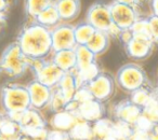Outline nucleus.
Wrapping results in <instances>:
<instances>
[{"instance_id": "obj_1", "label": "nucleus", "mask_w": 158, "mask_h": 140, "mask_svg": "<svg viewBox=\"0 0 158 140\" xmlns=\"http://www.w3.org/2000/svg\"><path fill=\"white\" fill-rule=\"evenodd\" d=\"M16 42L31 60L47 58L53 52L51 29L33 20L21 29Z\"/></svg>"}, {"instance_id": "obj_2", "label": "nucleus", "mask_w": 158, "mask_h": 140, "mask_svg": "<svg viewBox=\"0 0 158 140\" xmlns=\"http://www.w3.org/2000/svg\"><path fill=\"white\" fill-rule=\"evenodd\" d=\"M0 103L6 115L18 120L20 114L31 107L27 86L21 84H6L0 91Z\"/></svg>"}, {"instance_id": "obj_3", "label": "nucleus", "mask_w": 158, "mask_h": 140, "mask_svg": "<svg viewBox=\"0 0 158 140\" xmlns=\"http://www.w3.org/2000/svg\"><path fill=\"white\" fill-rule=\"evenodd\" d=\"M31 59L28 58L18 42L9 44L0 57V66L2 72L12 79H18L25 75L31 68Z\"/></svg>"}, {"instance_id": "obj_4", "label": "nucleus", "mask_w": 158, "mask_h": 140, "mask_svg": "<svg viewBox=\"0 0 158 140\" xmlns=\"http://www.w3.org/2000/svg\"><path fill=\"white\" fill-rule=\"evenodd\" d=\"M115 82L123 91L132 93L142 86L149 85L145 70L138 64L129 63L121 66L115 77Z\"/></svg>"}, {"instance_id": "obj_5", "label": "nucleus", "mask_w": 158, "mask_h": 140, "mask_svg": "<svg viewBox=\"0 0 158 140\" xmlns=\"http://www.w3.org/2000/svg\"><path fill=\"white\" fill-rule=\"evenodd\" d=\"M31 72L34 78L41 82L42 84L49 86L51 88H56L61 78L63 77L64 71L59 68L52 59H33L31 63Z\"/></svg>"}, {"instance_id": "obj_6", "label": "nucleus", "mask_w": 158, "mask_h": 140, "mask_svg": "<svg viewBox=\"0 0 158 140\" xmlns=\"http://www.w3.org/2000/svg\"><path fill=\"white\" fill-rule=\"evenodd\" d=\"M86 21L90 23L97 30H102L108 33L114 26L110 3H106L104 1H97L91 5L87 12Z\"/></svg>"}, {"instance_id": "obj_7", "label": "nucleus", "mask_w": 158, "mask_h": 140, "mask_svg": "<svg viewBox=\"0 0 158 140\" xmlns=\"http://www.w3.org/2000/svg\"><path fill=\"white\" fill-rule=\"evenodd\" d=\"M110 8L113 23L120 30L130 29L141 16L138 11V8L123 5V3L113 1L112 3H110Z\"/></svg>"}, {"instance_id": "obj_8", "label": "nucleus", "mask_w": 158, "mask_h": 140, "mask_svg": "<svg viewBox=\"0 0 158 140\" xmlns=\"http://www.w3.org/2000/svg\"><path fill=\"white\" fill-rule=\"evenodd\" d=\"M115 85L116 82L114 78L110 73L103 71H101L94 79L87 83V86L92 93L94 99H98L102 103L107 101L114 95Z\"/></svg>"}, {"instance_id": "obj_9", "label": "nucleus", "mask_w": 158, "mask_h": 140, "mask_svg": "<svg viewBox=\"0 0 158 140\" xmlns=\"http://www.w3.org/2000/svg\"><path fill=\"white\" fill-rule=\"evenodd\" d=\"M53 52L61 50L75 49L77 45L75 39L74 26L70 23H60L55 27L51 28Z\"/></svg>"}, {"instance_id": "obj_10", "label": "nucleus", "mask_w": 158, "mask_h": 140, "mask_svg": "<svg viewBox=\"0 0 158 140\" xmlns=\"http://www.w3.org/2000/svg\"><path fill=\"white\" fill-rule=\"evenodd\" d=\"M154 45L155 43L153 40L141 39L135 37H132L127 43L123 44L127 56L135 60H144L148 58L153 53Z\"/></svg>"}, {"instance_id": "obj_11", "label": "nucleus", "mask_w": 158, "mask_h": 140, "mask_svg": "<svg viewBox=\"0 0 158 140\" xmlns=\"http://www.w3.org/2000/svg\"><path fill=\"white\" fill-rule=\"evenodd\" d=\"M26 86L29 93V97H31V107L38 110L48 107L51 96H52L53 88L44 85L36 79L29 82Z\"/></svg>"}, {"instance_id": "obj_12", "label": "nucleus", "mask_w": 158, "mask_h": 140, "mask_svg": "<svg viewBox=\"0 0 158 140\" xmlns=\"http://www.w3.org/2000/svg\"><path fill=\"white\" fill-rule=\"evenodd\" d=\"M142 108L139 107L130 99H125L117 103L113 108V115L115 120L134 125L142 115Z\"/></svg>"}, {"instance_id": "obj_13", "label": "nucleus", "mask_w": 158, "mask_h": 140, "mask_svg": "<svg viewBox=\"0 0 158 140\" xmlns=\"http://www.w3.org/2000/svg\"><path fill=\"white\" fill-rule=\"evenodd\" d=\"M75 112H76L79 120L94 123L100 119L105 118L106 109L104 103L93 98L84 103H80Z\"/></svg>"}, {"instance_id": "obj_14", "label": "nucleus", "mask_w": 158, "mask_h": 140, "mask_svg": "<svg viewBox=\"0 0 158 140\" xmlns=\"http://www.w3.org/2000/svg\"><path fill=\"white\" fill-rule=\"evenodd\" d=\"M54 6L60 14L61 21L70 23L78 18L81 11L80 0H55Z\"/></svg>"}, {"instance_id": "obj_15", "label": "nucleus", "mask_w": 158, "mask_h": 140, "mask_svg": "<svg viewBox=\"0 0 158 140\" xmlns=\"http://www.w3.org/2000/svg\"><path fill=\"white\" fill-rule=\"evenodd\" d=\"M18 121L20 123L22 130L31 128H40V127H47V121L40 113V110L36 108H28L24 112L20 114L18 118Z\"/></svg>"}, {"instance_id": "obj_16", "label": "nucleus", "mask_w": 158, "mask_h": 140, "mask_svg": "<svg viewBox=\"0 0 158 140\" xmlns=\"http://www.w3.org/2000/svg\"><path fill=\"white\" fill-rule=\"evenodd\" d=\"M51 59L57 67L63 70L64 72H70V71L76 70L77 58L75 49H68V50H61L52 52Z\"/></svg>"}, {"instance_id": "obj_17", "label": "nucleus", "mask_w": 158, "mask_h": 140, "mask_svg": "<svg viewBox=\"0 0 158 140\" xmlns=\"http://www.w3.org/2000/svg\"><path fill=\"white\" fill-rule=\"evenodd\" d=\"M79 121L76 112L69 110H62V111L53 113L50 120V125L53 129L69 131L75 124Z\"/></svg>"}, {"instance_id": "obj_18", "label": "nucleus", "mask_w": 158, "mask_h": 140, "mask_svg": "<svg viewBox=\"0 0 158 140\" xmlns=\"http://www.w3.org/2000/svg\"><path fill=\"white\" fill-rule=\"evenodd\" d=\"M75 52H76L77 58V67L75 70L76 72H84L98 64V56L92 51L89 50L87 45H76Z\"/></svg>"}, {"instance_id": "obj_19", "label": "nucleus", "mask_w": 158, "mask_h": 140, "mask_svg": "<svg viewBox=\"0 0 158 140\" xmlns=\"http://www.w3.org/2000/svg\"><path fill=\"white\" fill-rule=\"evenodd\" d=\"M110 36L107 33L102 30H95L91 39L86 44L87 48L92 51L97 56L104 54L110 48Z\"/></svg>"}, {"instance_id": "obj_20", "label": "nucleus", "mask_w": 158, "mask_h": 140, "mask_svg": "<svg viewBox=\"0 0 158 140\" xmlns=\"http://www.w3.org/2000/svg\"><path fill=\"white\" fill-rule=\"evenodd\" d=\"M78 88L79 85H78L76 75H75V71L64 72L63 77L61 78L59 84L56 85V88L66 97V99L68 101L74 98V95Z\"/></svg>"}, {"instance_id": "obj_21", "label": "nucleus", "mask_w": 158, "mask_h": 140, "mask_svg": "<svg viewBox=\"0 0 158 140\" xmlns=\"http://www.w3.org/2000/svg\"><path fill=\"white\" fill-rule=\"evenodd\" d=\"M68 133H69L70 139L72 140L94 139L92 123L87 122V121H84V120H79Z\"/></svg>"}, {"instance_id": "obj_22", "label": "nucleus", "mask_w": 158, "mask_h": 140, "mask_svg": "<svg viewBox=\"0 0 158 140\" xmlns=\"http://www.w3.org/2000/svg\"><path fill=\"white\" fill-rule=\"evenodd\" d=\"M37 23L44 25V26L48 27V28H53L56 25H59L60 23H62L61 18H60V14L57 12L56 8H55L54 3L51 6H49L48 8L41 11L37 16H36L35 20Z\"/></svg>"}, {"instance_id": "obj_23", "label": "nucleus", "mask_w": 158, "mask_h": 140, "mask_svg": "<svg viewBox=\"0 0 158 140\" xmlns=\"http://www.w3.org/2000/svg\"><path fill=\"white\" fill-rule=\"evenodd\" d=\"M0 134L8 140H16L23 134V130L18 121L5 115L0 126Z\"/></svg>"}, {"instance_id": "obj_24", "label": "nucleus", "mask_w": 158, "mask_h": 140, "mask_svg": "<svg viewBox=\"0 0 158 140\" xmlns=\"http://www.w3.org/2000/svg\"><path fill=\"white\" fill-rule=\"evenodd\" d=\"M97 29L87 21L80 22L74 26L75 39H76L77 45H86L88 41L91 39L93 33Z\"/></svg>"}, {"instance_id": "obj_25", "label": "nucleus", "mask_w": 158, "mask_h": 140, "mask_svg": "<svg viewBox=\"0 0 158 140\" xmlns=\"http://www.w3.org/2000/svg\"><path fill=\"white\" fill-rule=\"evenodd\" d=\"M114 121L107 118H102L97 122L92 123L93 136L97 140H105L112 136Z\"/></svg>"}, {"instance_id": "obj_26", "label": "nucleus", "mask_w": 158, "mask_h": 140, "mask_svg": "<svg viewBox=\"0 0 158 140\" xmlns=\"http://www.w3.org/2000/svg\"><path fill=\"white\" fill-rule=\"evenodd\" d=\"M154 88H152L149 85L146 86H142V88H138L135 90L134 92L130 93V100L132 103H134L135 105H138L139 107L143 108L152 100L154 96V92H153Z\"/></svg>"}, {"instance_id": "obj_27", "label": "nucleus", "mask_w": 158, "mask_h": 140, "mask_svg": "<svg viewBox=\"0 0 158 140\" xmlns=\"http://www.w3.org/2000/svg\"><path fill=\"white\" fill-rule=\"evenodd\" d=\"M54 1L55 0H24L25 12L31 20H35L40 12L53 5Z\"/></svg>"}, {"instance_id": "obj_28", "label": "nucleus", "mask_w": 158, "mask_h": 140, "mask_svg": "<svg viewBox=\"0 0 158 140\" xmlns=\"http://www.w3.org/2000/svg\"><path fill=\"white\" fill-rule=\"evenodd\" d=\"M132 33V37L141 38V39H147V40H153L151 35V29H149L148 21L146 18H142L140 16L139 20L134 23L133 26L130 28Z\"/></svg>"}, {"instance_id": "obj_29", "label": "nucleus", "mask_w": 158, "mask_h": 140, "mask_svg": "<svg viewBox=\"0 0 158 140\" xmlns=\"http://www.w3.org/2000/svg\"><path fill=\"white\" fill-rule=\"evenodd\" d=\"M132 130H133V125L115 120L112 136L116 138L117 140H128Z\"/></svg>"}, {"instance_id": "obj_30", "label": "nucleus", "mask_w": 158, "mask_h": 140, "mask_svg": "<svg viewBox=\"0 0 158 140\" xmlns=\"http://www.w3.org/2000/svg\"><path fill=\"white\" fill-rule=\"evenodd\" d=\"M68 103V100L66 99V97L57 90L56 88H53L52 96H51L50 103H49L48 107L50 108V110L55 113V112L62 111V110L66 109V106Z\"/></svg>"}, {"instance_id": "obj_31", "label": "nucleus", "mask_w": 158, "mask_h": 140, "mask_svg": "<svg viewBox=\"0 0 158 140\" xmlns=\"http://www.w3.org/2000/svg\"><path fill=\"white\" fill-rule=\"evenodd\" d=\"M142 110V114L146 119H148L152 123H154V124L158 123V100L155 96H153L152 100Z\"/></svg>"}, {"instance_id": "obj_32", "label": "nucleus", "mask_w": 158, "mask_h": 140, "mask_svg": "<svg viewBox=\"0 0 158 140\" xmlns=\"http://www.w3.org/2000/svg\"><path fill=\"white\" fill-rule=\"evenodd\" d=\"M93 98H94V97H93L92 93L90 92V90H89V88L87 86V84H85V85H80L77 88L73 99L80 105V103H86V101L91 100V99H93Z\"/></svg>"}, {"instance_id": "obj_33", "label": "nucleus", "mask_w": 158, "mask_h": 140, "mask_svg": "<svg viewBox=\"0 0 158 140\" xmlns=\"http://www.w3.org/2000/svg\"><path fill=\"white\" fill-rule=\"evenodd\" d=\"M49 129L47 127H40V128H31L24 129L23 134L28 136L33 140H47L48 138Z\"/></svg>"}, {"instance_id": "obj_34", "label": "nucleus", "mask_w": 158, "mask_h": 140, "mask_svg": "<svg viewBox=\"0 0 158 140\" xmlns=\"http://www.w3.org/2000/svg\"><path fill=\"white\" fill-rule=\"evenodd\" d=\"M147 21H148L149 29H151V35L152 39H153L154 43H158V16H155L153 14L147 16Z\"/></svg>"}, {"instance_id": "obj_35", "label": "nucleus", "mask_w": 158, "mask_h": 140, "mask_svg": "<svg viewBox=\"0 0 158 140\" xmlns=\"http://www.w3.org/2000/svg\"><path fill=\"white\" fill-rule=\"evenodd\" d=\"M47 140H72L68 131L59 130V129H51L48 133Z\"/></svg>"}, {"instance_id": "obj_36", "label": "nucleus", "mask_w": 158, "mask_h": 140, "mask_svg": "<svg viewBox=\"0 0 158 140\" xmlns=\"http://www.w3.org/2000/svg\"><path fill=\"white\" fill-rule=\"evenodd\" d=\"M128 140H151L149 139L148 131L143 130L140 128H135L133 126V130H132L131 135H130Z\"/></svg>"}, {"instance_id": "obj_37", "label": "nucleus", "mask_w": 158, "mask_h": 140, "mask_svg": "<svg viewBox=\"0 0 158 140\" xmlns=\"http://www.w3.org/2000/svg\"><path fill=\"white\" fill-rule=\"evenodd\" d=\"M10 2L9 0H0V21L6 22L7 13L9 11Z\"/></svg>"}, {"instance_id": "obj_38", "label": "nucleus", "mask_w": 158, "mask_h": 140, "mask_svg": "<svg viewBox=\"0 0 158 140\" xmlns=\"http://www.w3.org/2000/svg\"><path fill=\"white\" fill-rule=\"evenodd\" d=\"M114 2H118V3H123V5H128L131 6V7L138 8L141 5L142 0H113Z\"/></svg>"}, {"instance_id": "obj_39", "label": "nucleus", "mask_w": 158, "mask_h": 140, "mask_svg": "<svg viewBox=\"0 0 158 140\" xmlns=\"http://www.w3.org/2000/svg\"><path fill=\"white\" fill-rule=\"evenodd\" d=\"M148 7L151 14L158 16V0H148Z\"/></svg>"}, {"instance_id": "obj_40", "label": "nucleus", "mask_w": 158, "mask_h": 140, "mask_svg": "<svg viewBox=\"0 0 158 140\" xmlns=\"http://www.w3.org/2000/svg\"><path fill=\"white\" fill-rule=\"evenodd\" d=\"M148 135L151 140H158V123H155L152 126V128L148 130Z\"/></svg>"}, {"instance_id": "obj_41", "label": "nucleus", "mask_w": 158, "mask_h": 140, "mask_svg": "<svg viewBox=\"0 0 158 140\" xmlns=\"http://www.w3.org/2000/svg\"><path fill=\"white\" fill-rule=\"evenodd\" d=\"M16 140H33V139H31V138H29L27 135H25V134H22Z\"/></svg>"}, {"instance_id": "obj_42", "label": "nucleus", "mask_w": 158, "mask_h": 140, "mask_svg": "<svg viewBox=\"0 0 158 140\" xmlns=\"http://www.w3.org/2000/svg\"><path fill=\"white\" fill-rule=\"evenodd\" d=\"M154 96H155L158 100V85H157V88H154Z\"/></svg>"}, {"instance_id": "obj_43", "label": "nucleus", "mask_w": 158, "mask_h": 140, "mask_svg": "<svg viewBox=\"0 0 158 140\" xmlns=\"http://www.w3.org/2000/svg\"><path fill=\"white\" fill-rule=\"evenodd\" d=\"M3 119H5V115H3V114L0 113V126H1V123H2Z\"/></svg>"}, {"instance_id": "obj_44", "label": "nucleus", "mask_w": 158, "mask_h": 140, "mask_svg": "<svg viewBox=\"0 0 158 140\" xmlns=\"http://www.w3.org/2000/svg\"><path fill=\"white\" fill-rule=\"evenodd\" d=\"M105 140H117L115 137H113V136H110V137H108L107 139H105Z\"/></svg>"}, {"instance_id": "obj_45", "label": "nucleus", "mask_w": 158, "mask_h": 140, "mask_svg": "<svg viewBox=\"0 0 158 140\" xmlns=\"http://www.w3.org/2000/svg\"><path fill=\"white\" fill-rule=\"evenodd\" d=\"M0 140H8V139H7V138H5L2 135H1V134H0Z\"/></svg>"}, {"instance_id": "obj_46", "label": "nucleus", "mask_w": 158, "mask_h": 140, "mask_svg": "<svg viewBox=\"0 0 158 140\" xmlns=\"http://www.w3.org/2000/svg\"><path fill=\"white\" fill-rule=\"evenodd\" d=\"M2 24H5V22H2V21H0V29H1V27H2Z\"/></svg>"}, {"instance_id": "obj_47", "label": "nucleus", "mask_w": 158, "mask_h": 140, "mask_svg": "<svg viewBox=\"0 0 158 140\" xmlns=\"http://www.w3.org/2000/svg\"><path fill=\"white\" fill-rule=\"evenodd\" d=\"M2 72V70H1V66H0V73Z\"/></svg>"}, {"instance_id": "obj_48", "label": "nucleus", "mask_w": 158, "mask_h": 140, "mask_svg": "<svg viewBox=\"0 0 158 140\" xmlns=\"http://www.w3.org/2000/svg\"><path fill=\"white\" fill-rule=\"evenodd\" d=\"M157 82H158V75H157Z\"/></svg>"}, {"instance_id": "obj_49", "label": "nucleus", "mask_w": 158, "mask_h": 140, "mask_svg": "<svg viewBox=\"0 0 158 140\" xmlns=\"http://www.w3.org/2000/svg\"><path fill=\"white\" fill-rule=\"evenodd\" d=\"M91 140H97V139H91Z\"/></svg>"}]
</instances>
